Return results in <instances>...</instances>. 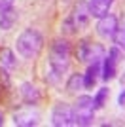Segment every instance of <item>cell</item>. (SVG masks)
Here are the masks:
<instances>
[{
    "instance_id": "4fadbf2b",
    "label": "cell",
    "mask_w": 125,
    "mask_h": 127,
    "mask_svg": "<svg viewBox=\"0 0 125 127\" xmlns=\"http://www.w3.org/2000/svg\"><path fill=\"white\" fill-rule=\"evenodd\" d=\"M15 53L11 51V49L8 48H2L0 49V66H4L6 70H11V68H15Z\"/></svg>"
},
{
    "instance_id": "7a4b0ae2",
    "label": "cell",
    "mask_w": 125,
    "mask_h": 127,
    "mask_svg": "<svg viewBox=\"0 0 125 127\" xmlns=\"http://www.w3.org/2000/svg\"><path fill=\"white\" fill-rule=\"evenodd\" d=\"M15 46H17V53L23 59H32V57H36L42 51V48H44V36L38 31H34V29H25L17 36Z\"/></svg>"
},
{
    "instance_id": "d6986e66",
    "label": "cell",
    "mask_w": 125,
    "mask_h": 127,
    "mask_svg": "<svg viewBox=\"0 0 125 127\" xmlns=\"http://www.w3.org/2000/svg\"><path fill=\"white\" fill-rule=\"evenodd\" d=\"M118 104H120V106H125V87H123V91L120 93V97H118Z\"/></svg>"
},
{
    "instance_id": "8fae6325",
    "label": "cell",
    "mask_w": 125,
    "mask_h": 127,
    "mask_svg": "<svg viewBox=\"0 0 125 127\" xmlns=\"http://www.w3.org/2000/svg\"><path fill=\"white\" fill-rule=\"evenodd\" d=\"M21 97H23V101L27 102V104H38L40 102V99H42V95H40V91H38V87L36 85H32V84H29V82H25V84H21Z\"/></svg>"
},
{
    "instance_id": "52a82bcc",
    "label": "cell",
    "mask_w": 125,
    "mask_h": 127,
    "mask_svg": "<svg viewBox=\"0 0 125 127\" xmlns=\"http://www.w3.org/2000/svg\"><path fill=\"white\" fill-rule=\"evenodd\" d=\"M120 21H118V17L114 13H106L104 17H100L99 23H97V34L100 38H112L116 34V29H118Z\"/></svg>"
},
{
    "instance_id": "ba28073f",
    "label": "cell",
    "mask_w": 125,
    "mask_h": 127,
    "mask_svg": "<svg viewBox=\"0 0 125 127\" xmlns=\"http://www.w3.org/2000/svg\"><path fill=\"white\" fill-rule=\"evenodd\" d=\"M70 19H72L74 27H76V31H80V29H85V27L89 25L91 13H89V4L85 2V0H80L78 4H76V8H74L72 15H70Z\"/></svg>"
},
{
    "instance_id": "6da1fadb",
    "label": "cell",
    "mask_w": 125,
    "mask_h": 127,
    "mask_svg": "<svg viewBox=\"0 0 125 127\" xmlns=\"http://www.w3.org/2000/svg\"><path fill=\"white\" fill-rule=\"evenodd\" d=\"M70 66V46L64 38L53 40L51 48H49V74L47 80L51 84H57L61 76L64 74Z\"/></svg>"
},
{
    "instance_id": "9a60e30c",
    "label": "cell",
    "mask_w": 125,
    "mask_h": 127,
    "mask_svg": "<svg viewBox=\"0 0 125 127\" xmlns=\"http://www.w3.org/2000/svg\"><path fill=\"white\" fill-rule=\"evenodd\" d=\"M80 89H83V74H70L66 82V91L68 93H78Z\"/></svg>"
},
{
    "instance_id": "9c48e42d",
    "label": "cell",
    "mask_w": 125,
    "mask_h": 127,
    "mask_svg": "<svg viewBox=\"0 0 125 127\" xmlns=\"http://www.w3.org/2000/svg\"><path fill=\"white\" fill-rule=\"evenodd\" d=\"M38 120H40V116L36 110H32L31 104H29V108H23L13 114V123L19 127H34L38 125Z\"/></svg>"
},
{
    "instance_id": "e0dca14e",
    "label": "cell",
    "mask_w": 125,
    "mask_h": 127,
    "mask_svg": "<svg viewBox=\"0 0 125 127\" xmlns=\"http://www.w3.org/2000/svg\"><path fill=\"white\" fill-rule=\"evenodd\" d=\"M108 93H110V91L106 89V87H100V89L97 91V95L93 97V106H95V110H100V108H102V106L106 104Z\"/></svg>"
},
{
    "instance_id": "ffe728a7",
    "label": "cell",
    "mask_w": 125,
    "mask_h": 127,
    "mask_svg": "<svg viewBox=\"0 0 125 127\" xmlns=\"http://www.w3.org/2000/svg\"><path fill=\"white\" fill-rule=\"evenodd\" d=\"M4 125V114H2V110H0V127Z\"/></svg>"
},
{
    "instance_id": "3957f363",
    "label": "cell",
    "mask_w": 125,
    "mask_h": 127,
    "mask_svg": "<svg viewBox=\"0 0 125 127\" xmlns=\"http://www.w3.org/2000/svg\"><path fill=\"white\" fill-rule=\"evenodd\" d=\"M72 110H74V125H78V127L91 125L93 123V114H95L93 97H89V95L78 97V101L72 106Z\"/></svg>"
},
{
    "instance_id": "30bf717a",
    "label": "cell",
    "mask_w": 125,
    "mask_h": 127,
    "mask_svg": "<svg viewBox=\"0 0 125 127\" xmlns=\"http://www.w3.org/2000/svg\"><path fill=\"white\" fill-rule=\"evenodd\" d=\"M89 13L95 19H100L106 13H110V8L114 4V0H89Z\"/></svg>"
},
{
    "instance_id": "2e32d148",
    "label": "cell",
    "mask_w": 125,
    "mask_h": 127,
    "mask_svg": "<svg viewBox=\"0 0 125 127\" xmlns=\"http://www.w3.org/2000/svg\"><path fill=\"white\" fill-rule=\"evenodd\" d=\"M112 38H114V44L118 46V48H123V49H125V17L121 19L120 25H118L116 34H114Z\"/></svg>"
},
{
    "instance_id": "277c9868",
    "label": "cell",
    "mask_w": 125,
    "mask_h": 127,
    "mask_svg": "<svg viewBox=\"0 0 125 127\" xmlns=\"http://www.w3.org/2000/svg\"><path fill=\"white\" fill-rule=\"evenodd\" d=\"M51 125L68 127L74 125V110L68 102H57L51 110Z\"/></svg>"
},
{
    "instance_id": "7c38bea8",
    "label": "cell",
    "mask_w": 125,
    "mask_h": 127,
    "mask_svg": "<svg viewBox=\"0 0 125 127\" xmlns=\"http://www.w3.org/2000/svg\"><path fill=\"white\" fill-rule=\"evenodd\" d=\"M100 68H102V59L89 63L87 70H85V74H83V87H93V84L97 82V78H99V74H100Z\"/></svg>"
},
{
    "instance_id": "5b68a950",
    "label": "cell",
    "mask_w": 125,
    "mask_h": 127,
    "mask_svg": "<svg viewBox=\"0 0 125 127\" xmlns=\"http://www.w3.org/2000/svg\"><path fill=\"white\" fill-rule=\"evenodd\" d=\"M78 59L83 63H91V61H99L104 59V48L100 44H93L89 40H82L78 46Z\"/></svg>"
},
{
    "instance_id": "ac0fdd59",
    "label": "cell",
    "mask_w": 125,
    "mask_h": 127,
    "mask_svg": "<svg viewBox=\"0 0 125 127\" xmlns=\"http://www.w3.org/2000/svg\"><path fill=\"white\" fill-rule=\"evenodd\" d=\"M13 2H15V0H0V13H4L6 10H11V8H13Z\"/></svg>"
},
{
    "instance_id": "8992f818",
    "label": "cell",
    "mask_w": 125,
    "mask_h": 127,
    "mask_svg": "<svg viewBox=\"0 0 125 127\" xmlns=\"http://www.w3.org/2000/svg\"><path fill=\"white\" fill-rule=\"evenodd\" d=\"M118 63H120V48L114 46L110 48L108 55L102 59V68H100V74H102V80L108 82L116 76V70H118Z\"/></svg>"
},
{
    "instance_id": "5bb4252c",
    "label": "cell",
    "mask_w": 125,
    "mask_h": 127,
    "mask_svg": "<svg viewBox=\"0 0 125 127\" xmlns=\"http://www.w3.org/2000/svg\"><path fill=\"white\" fill-rule=\"evenodd\" d=\"M15 21H17V11L13 10V8H11V10H6L4 13H0V29H2V31L13 29Z\"/></svg>"
}]
</instances>
